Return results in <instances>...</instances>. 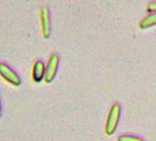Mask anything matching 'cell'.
Here are the masks:
<instances>
[{"instance_id": "cell-1", "label": "cell", "mask_w": 156, "mask_h": 141, "mask_svg": "<svg viewBox=\"0 0 156 141\" xmlns=\"http://www.w3.org/2000/svg\"><path fill=\"white\" fill-rule=\"evenodd\" d=\"M120 117H121V106L120 105H113L110 108L108 117H107V121H106V127H105V132L107 135H113L115 133L120 121Z\"/></svg>"}, {"instance_id": "cell-2", "label": "cell", "mask_w": 156, "mask_h": 141, "mask_svg": "<svg viewBox=\"0 0 156 141\" xmlns=\"http://www.w3.org/2000/svg\"><path fill=\"white\" fill-rule=\"evenodd\" d=\"M59 63H60V59H59V55L56 53L52 54L51 58L48 59V63L46 65V72H45V79H44V81H46L47 84L52 82L56 77Z\"/></svg>"}, {"instance_id": "cell-3", "label": "cell", "mask_w": 156, "mask_h": 141, "mask_svg": "<svg viewBox=\"0 0 156 141\" xmlns=\"http://www.w3.org/2000/svg\"><path fill=\"white\" fill-rule=\"evenodd\" d=\"M0 77L13 86H20V84H21L19 75L8 65L4 63H0Z\"/></svg>"}, {"instance_id": "cell-4", "label": "cell", "mask_w": 156, "mask_h": 141, "mask_svg": "<svg viewBox=\"0 0 156 141\" xmlns=\"http://www.w3.org/2000/svg\"><path fill=\"white\" fill-rule=\"evenodd\" d=\"M40 18H41V31L44 38H49L52 32V25H51V16L49 9L47 6H42L40 11Z\"/></svg>"}, {"instance_id": "cell-5", "label": "cell", "mask_w": 156, "mask_h": 141, "mask_svg": "<svg viewBox=\"0 0 156 141\" xmlns=\"http://www.w3.org/2000/svg\"><path fill=\"white\" fill-rule=\"evenodd\" d=\"M45 72H46L45 63L42 61H35L34 66H33V80L35 82L42 81L45 79Z\"/></svg>"}, {"instance_id": "cell-6", "label": "cell", "mask_w": 156, "mask_h": 141, "mask_svg": "<svg viewBox=\"0 0 156 141\" xmlns=\"http://www.w3.org/2000/svg\"><path fill=\"white\" fill-rule=\"evenodd\" d=\"M156 25V12L155 13H150L146 18H143L140 23V28L146 30L149 27H153Z\"/></svg>"}, {"instance_id": "cell-7", "label": "cell", "mask_w": 156, "mask_h": 141, "mask_svg": "<svg viewBox=\"0 0 156 141\" xmlns=\"http://www.w3.org/2000/svg\"><path fill=\"white\" fill-rule=\"evenodd\" d=\"M117 141H143V139L133 135H121L117 138Z\"/></svg>"}, {"instance_id": "cell-8", "label": "cell", "mask_w": 156, "mask_h": 141, "mask_svg": "<svg viewBox=\"0 0 156 141\" xmlns=\"http://www.w3.org/2000/svg\"><path fill=\"white\" fill-rule=\"evenodd\" d=\"M147 9H148V12H150V13H155L156 12V0L155 1L149 2L148 6H147Z\"/></svg>"}, {"instance_id": "cell-9", "label": "cell", "mask_w": 156, "mask_h": 141, "mask_svg": "<svg viewBox=\"0 0 156 141\" xmlns=\"http://www.w3.org/2000/svg\"><path fill=\"white\" fill-rule=\"evenodd\" d=\"M1 114H2V108H1V100H0V118H1Z\"/></svg>"}]
</instances>
